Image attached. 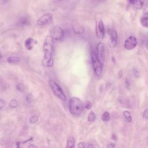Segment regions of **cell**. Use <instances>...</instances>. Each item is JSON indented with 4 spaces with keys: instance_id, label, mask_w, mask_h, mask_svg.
<instances>
[{
    "instance_id": "cell-24",
    "label": "cell",
    "mask_w": 148,
    "mask_h": 148,
    "mask_svg": "<svg viewBox=\"0 0 148 148\" xmlns=\"http://www.w3.org/2000/svg\"><path fill=\"white\" fill-rule=\"evenodd\" d=\"M34 98L33 96H32L31 94H28L27 96V101L28 103H31L33 101Z\"/></svg>"
},
{
    "instance_id": "cell-29",
    "label": "cell",
    "mask_w": 148,
    "mask_h": 148,
    "mask_svg": "<svg viewBox=\"0 0 148 148\" xmlns=\"http://www.w3.org/2000/svg\"><path fill=\"white\" fill-rule=\"evenodd\" d=\"M78 148H85V144L83 142H80L78 145Z\"/></svg>"
},
{
    "instance_id": "cell-1",
    "label": "cell",
    "mask_w": 148,
    "mask_h": 148,
    "mask_svg": "<svg viewBox=\"0 0 148 148\" xmlns=\"http://www.w3.org/2000/svg\"><path fill=\"white\" fill-rule=\"evenodd\" d=\"M44 56L43 59V64L45 67H52L53 65V39L51 36H47L44 43Z\"/></svg>"
},
{
    "instance_id": "cell-2",
    "label": "cell",
    "mask_w": 148,
    "mask_h": 148,
    "mask_svg": "<svg viewBox=\"0 0 148 148\" xmlns=\"http://www.w3.org/2000/svg\"><path fill=\"white\" fill-rule=\"evenodd\" d=\"M69 109L72 115L79 116L83 110V105L82 101L77 97H72L70 100Z\"/></svg>"
},
{
    "instance_id": "cell-15",
    "label": "cell",
    "mask_w": 148,
    "mask_h": 148,
    "mask_svg": "<svg viewBox=\"0 0 148 148\" xmlns=\"http://www.w3.org/2000/svg\"><path fill=\"white\" fill-rule=\"evenodd\" d=\"M140 23L145 27H148V17H143L140 19Z\"/></svg>"
},
{
    "instance_id": "cell-30",
    "label": "cell",
    "mask_w": 148,
    "mask_h": 148,
    "mask_svg": "<svg viewBox=\"0 0 148 148\" xmlns=\"http://www.w3.org/2000/svg\"><path fill=\"white\" fill-rule=\"evenodd\" d=\"M115 148V145L114 143H110L107 146V148Z\"/></svg>"
},
{
    "instance_id": "cell-31",
    "label": "cell",
    "mask_w": 148,
    "mask_h": 148,
    "mask_svg": "<svg viewBox=\"0 0 148 148\" xmlns=\"http://www.w3.org/2000/svg\"><path fill=\"white\" fill-rule=\"evenodd\" d=\"M87 148H94V146L92 144V143H90L87 145Z\"/></svg>"
},
{
    "instance_id": "cell-26",
    "label": "cell",
    "mask_w": 148,
    "mask_h": 148,
    "mask_svg": "<svg viewBox=\"0 0 148 148\" xmlns=\"http://www.w3.org/2000/svg\"><path fill=\"white\" fill-rule=\"evenodd\" d=\"M143 117L146 119H148V109L144 111V112L143 113Z\"/></svg>"
},
{
    "instance_id": "cell-10",
    "label": "cell",
    "mask_w": 148,
    "mask_h": 148,
    "mask_svg": "<svg viewBox=\"0 0 148 148\" xmlns=\"http://www.w3.org/2000/svg\"><path fill=\"white\" fill-rule=\"evenodd\" d=\"M96 34L99 38H104L105 36V27L102 21H100L96 27Z\"/></svg>"
},
{
    "instance_id": "cell-20",
    "label": "cell",
    "mask_w": 148,
    "mask_h": 148,
    "mask_svg": "<svg viewBox=\"0 0 148 148\" xmlns=\"http://www.w3.org/2000/svg\"><path fill=\"white\" fill-rule=\"evenodd\" d=\"M143 4H144V3H143V1H142V0H139L138 2L135 4V6L137 8L141 9L143 7Z\"/></svg>"
},
{
    "instance_id": "cell-9",
    "label": "cell",
    "mask_w": 148,
    "mask_h": 148,
    "mask_svg": "<svg viewBox=\"0 0 148 148\" xmlns=\"http://www.w3.org/2000/svg\"><path fill=\"white\" fill-rule=\"evenodd\" d=\"M108 34L110 38V45L111 47H115L117 44L118 36L116 30L113 29L108 30Z\"/></svg>"
},
{
    "instance_id": "cell-14",
    "label": "cell",
    "mask_w": 148,
    "mask_h": 148,
    "mask_svg": "<svg viewBox=\"0 0 148 148\" xmlns=\"http://www.w3.org/2000/svg\"><path fill=\"white\" fill-rule=\"evenodd\" d=\"M9 63H16L20 61V58L17 56H10L7 60Z\"/></svg>"
},
{
    "instance_id": "cell-27",
    "label": "cell",
    "mask_w": 148,
    "mask_h": 148,
    "mask_svg": "<svg viewBox=\"0 0 148 148\" xmlns=\"http://www.w3.org/2000/svg\"><path fill=\"white\" fill-rule=\"evenodd\" d=\"M5 105V102L3 101L2 100H0V108L2 109V107H4Z\"/></svg>"
},
{
    "instance_id": "cell-11",
    "label": "cell",
    "mask_w": 148,
    "mask_h": 148,
    "mask_svg": "<svg viewBox=\"0 0 148 148\" xmlns=\"http://www.w3.org/2000/svg\"><path fill=\"white\" fill-rule=\"evenodd\" d=\"M73 30L76 34H82L84 32V28L82 27L79 23L77 22H75L73 24Z\"/></svg>"
},
{
    "instance_id": "cell-4",
    "label": "cell",
    "mask_w": 148,
    "mask_h": 148,
    "mask_svg": "<svg viewBox=\"0 0 148 148\" xmlns=\"http://www.w3.org/2000/svg\"><path fill=\"white\" fill-rule=\"evenodd\" d=\"M50 86L55 95H56L58 98L62 100V101L66 100L67 98L65 94L64 93L63 91L62 90V89H61L59 85L56 82L53 81V80H51V81H50Z\"/></svg>"
},
{
    "instance_id": "cell-16",
    "label": "cell",
    "mask_w": 148,
    "mask_h": 148,
    "mask_svg": "<svg viewBox=\"0 0 148 148\" xmlns=\"http://www.w3.org/2000/svg\"><path fill=\"white\" fill-rule=\"evenodd\" d=\"M123 115L125 117V119H126L128 122H132V117H131V115L130 112L125 111L123 112Z\"/></svg>"
},
{
    "instance_id": "cell-33",
    "label": "cell",
    "mask_w": 148,
    "mask_h": 148,
    "mask_svg": "<svg viewBox=\"0 0 148 148\" xmlns=\"http://www.w3.org/2000/svg\"><path fill=\"white\" fill-rule=\"evenodd\" d=\"M146 48L148 49V41L146 42Z\"/></svg>"
},
{
    "instance_id": "cell-22",
    "label": "cell",
    "mask_w": 148,
    "mask_h": 148,
    "mask_svg": "<svg viewBox=\"0 0 148 148\" xmlns=\"http://www.w3.org/2000/svg\"><path fill=\"white\" fill-rule=\"evenodd\" d=\"M9 105L12 108H16L17 107V102L15 100H12L10 101L9 103Z\"/></svg>"
},
{
    "instance_id": "cell-12",
    "label": "cell",
    "mask_w": 148,
    "mask_h": 148,
    "mask_svg": "<svg viewBox=\"0 0 148 148\" xmlns=\"http://www.w3.org/2000/svg\"><path fill=\"white\" fill-rule=\"evenodd\" d=\"M34 44V40L33 39L29 38H27L25 41V46L28 50H31L33 47Z\"/></svg>"
},
{
    "instance_id": "cell-18",
    "label": "cell",
    "mask_w": 148,
    "mask_h": 148,
    "mask_svg": "<svg viewBox=\"0 0 148 148\" xmlns=\"http://www.w3.org/2000/svg\"><path fill=\"white\" fill-rule=\"evenodd\" d=\"M102 120L103 121H109L110 120V115L108 112H105L102 114Z\"/></svg>"
},
{
    "instance_id": "cell-7",
    "label": "cell",
    "mask_w": 148,
    "mask_h": 148,
    "mask_svg": "<svg viewBox=\"0 0 148 148\" xmlns=\"http://www.w3.org/2000/svg\"><path fill=\"white\" fill-rule=\"evenodd\" d=\"M137 39L134 36H130L126 39L125 42V47L127 50H131L137 46Z\"/></svg>"
},
{
    "instance_id": "cell-6",
    "label": "cell",
    "mask_w": 148,
    "mask_h": 148,
    "mask_svg": "<svg viewBox=\"0 0 148 148\" xmlns=\"http://www.w3.org/2000/svg\"><path fill=\"white\" fill-rule=\"evenodd\" d=\"M53 15L52 13H48L44 14L37 20V25L39 27H44L47 26L53 20Z\"/></svg>"
},
{
    "instance_id": "cell-25",
    "label": "cell",
    "mask_w": 148,
    "mask_h": 148,
    "mask_svg": "<svg viewBox=\"0 0 148 148\" xmlns=\"http://www.w3.org/2000/svg\"><path fill=\"white\" fill-rule=\"evenodd\" d=\"M143 13L145 15H148V1L147 2V4H146V5L145 6L144 8H143Z\"/></svg>"
},
{
    "instance_id": "cell-32",
    "label": "cell",
    "mask_w": 148,
    "mask_h": 148,
    "mask_svg": "<svg viewBox=\"0 0 148 148\" xmlns=\"http://www.w3.org/2000/svg\"><path fill=\"white\" fill-rule=\"evenodd\" d=\"M28 148H38V147L36 146L35 145H31L29 146Z\"/></svg>"
},
{
    "instance_id": "cell-17",
    "label": "cell",
    "mask_w": 148,
    "mask_h": 148,
    "mask_svg": "<svg viewBox=\"0 0 148 148\" xmlns=\"http://www.w3.org/2000/svg\"><path fill=\"white\" fill-rule=\"evenodd\" d=\"M87 119L88 121L90 122H94V120H95V115L94 114V113L93 112H91L89 113V116H88Z\"/></svg>"
},
{
    "instance_id": "cell-19",
    "label": "cell",
    "mask_w": 148,
    "mask_h": 148,
    "mask_svg": "<svg viewBox=\"0 0 148 148\" xmlns=\"http://www.w3.org/2000/svg\"><path fill=\"white\" fill-rule=\"evenodd\" d=\"M38 116H36V115H34V116H32L30 118V122L31 123H35L38 121Z\"/></svg>"
},
{
    "instance_id": "cell-8",
    "label": "cell",
    "mask_w": 148,
    "mask_h": 148,
    "mask_svg": "<svg viewBox=\"0 0 148 148\" xmlns=\"http://www.w3.org/2000/svg\"><path fill=\"white\" fill-rule=\"evenodd\" d=\"M96 52L97 57L99 59V60L101 61V62L103 64L105 60V47L104 44L102 42L98 43L97 46Z\"/></svg>"
},
{
    "instance_id": "cell-23",
    "label": "cell",
    "mask_w": 148,
    "mask_h": 148,
    "mask_svg": "<svg viewBox=\"0 0 148 148\" xmlns=\"http://www.w3.org/2000/svg\"><path fill=\"white\" fill-rule=\"evenodd\" d=\"M85 107L87 109H90L91 108H92V104L91 103L90 101H86V102H85Z\"/></svg>"
},
{
    "instance_id": "cell-13",
    "label": "cell",
    "mask_w": 148,
    "mask_h": 148,
    "mask_svg": "<svg viewBox=\"0 0 148 148\" xmlns=\"http://www.w3.org/2000/svg\"><path fill=\"white\" fill-rule=\"evenodd\" d=\"M75 140L72 137H70L67 140V148H75Z\"/></svg>"
},
{
    "instance_id": "cell-5",
    "label": "cell",
    "mask_w": 148,
    "mask_h": 148,
    "mask_svg": "<svg viewBox=\"0 0 148 148\" xmlns=\"http://www.w3.org/2000/svg\"><path fill=\"white\" fill-rule=\"evenodd\" d=\"M50 36L53 39L60 41L63 38L64 36V30L59 26L55 27L50 31Z\"/></svg>"
},
{
    "instance_id": "cell-34",
    "label": "cell",
    "mask_w": 148,
    "mask_h": 148,
    "mask_svg": "<svg viewBox=\"0 0 148 148\" xmlns=\"http://www.w3.org/2000/svg\"><path fill=\"white\" fill-rule=\"evenodd\" d=\"M60 1H61V0H60Z\"/></svg>"
},
{
    "instance_id": "cell-28",
    "label": "cell",
    "mask_w": 148,
    "mask_h": 148,
    "mask_svg": "<svg viewBox=\"0 0 148 148\" xmlns=\"http://www.w3.org/2000/svg\"><path fill=\"white\" fill-rule=\"evenodd\" d=\"M128 1H129V2H130L131 4H132V5H135V4L138 2L139 0H128Z\"/></svg>"
},
{
    "instance_id": "cell-3",
    "label": "cell",
    "mask_w": 148,
    "mask_h": 148,
    "mask_svg": "<svg viewBox=\"0 0 148 148\" xmlns=\"http://www.w3.org/2000/svg\"><path fill=\"white\" fill-rule=\"evenodd\" d=\"M92 62L93 68L95 75L98 77L101 76L102 72L103 64L98 58L96 52L94 50L92 52Z\"/></svg>"
},
{
    "instance_id": "cell-21",
    "label": "cell",
    "mask_w": 148,
    "mask_h": 148,
    "mask_svg": "<svg viewBox=\"0 0 148 148\" xmlns=\"http://www.w3.org/2000/svg\"><path fill=\"white\" fill-rule=\"evenodd\" d=\"M16 88H17V89L19 91H20V92H23L25 89L24 86V85L22 84V83H19V84H17V86H16Z\"/></svg>"
}]
</instances>
